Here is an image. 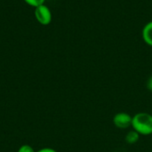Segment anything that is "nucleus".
<instances>
[{"label": "nucleus", "mask_w": 152, "mask_h": 152, "mask_svg": "<svg viewBox=\"0 0 152 152\" xmlns=\"http://www.w3.org/2000/svg\"><path fill=\"white\" fill-rule=\"evenodd\" d=\"M140 135H152V115L147 112H139L133 116L132 126Z\"/></svg>", "instance_id": "f257e3e1"}, {"label": "nucleus", "mask_w": 152, "mask_h": 152, "mask_svg": "<svg viewBox=\"0 0 152 152\" xmlns=\"http://www.w3.org/2000/svg\"><path fill=\"white\" fill-rule=\"evenodd\" d=\"M35 17L37 20L42 25H48L52 20L51 11L45 4L35 7Z\"/></svg>", "instance_id": "f03ea898"}, {"label": "nucleus", "mask_w": 152, "mask_h": 152, "mask_svg": "<svg viewBox=\"0 0 152 152\" xmlns=\"http://www.w3.org/2000/svg\"><path fill=\"white\" fill-rule=\"evenodd\" d=\"M133 116L126 112H118L113 117V124L118 129H127L132 126Z\"/></svg>", "instance_id": "7ed1b4c3"}, {"label": "nucleus", "mask_w": 152, "mask_h": 152, "mask_svg": "<svg viewBox=\"0 0 152 152\" xmlns=\"http://www.w3.org/2000/svg\"><path fill=\"white\" fill-rule=\"evenodd\" d=\"M143 41L150 46H152V20L148 22L142 28V32Z\"/></svg>", "instance_id": "20e7f679"}, {"label": "nucleus", "mask_w": 152, "mask_h": 152, "mask_svg": "<svg viewBox=\"0 0 152 152\" xmlns=\"http://www.w3.org/2000/svg\"><path fill=\"white\" fill-rule=\"evenodd\" d=\"M139 139H140V134L134 129L127 132V134H126V137H125L126 142L129 145L135 144L139 141Z\"/></svg>", "instance_id": "39448f33"}, {"label": "nucleus", "mask_w": 152, "mask_h": 152, "mask_svg": "<svg viewBox=\"0 0 152 152\" xmlns=\"http://www.w3.org/2000/svg\"><path fill=\"white\" fill-rule=\"evenodd\" d=\"M28 4L31 5V6H34V7H37L38 5H41V4H44V2L45 0H24Z\"/></svg>", "instance_id": "423d86ee"}, {"label": "nucleus", "mask_w": 152, "mask_h": 152, "mask_svg": "<svg viewBox=\"0 0 152 152\" xmlns=\"http://www.w3.org/2000/svg\"><path fill=\"white\" fill-rule=\"evenodd\" d=\"M18 152H35L33 148L29 145H22L20 149Z\"/></svg>", "instance_id": "0eeeda50"}, {"label": "nucleus", "mask_w": 152, "mask_h": 152, "mask_svg": "<svg viewBox=\"0 0 152 152\" xmlns=\"http://www.w3.org/2000/svg\"><path fill=\"white\" fill-rule=\"evenodd\" d=\"M146 87H147V89H148L149 91L152 92V76H151V77L148 78V80H147V82H146Z\"/></svg>", "instance_id": "6e6552de"}, {"label": "nucleus", "mask_w": 152, "mask_h": 152, "mask_svg": "<svg viewBox=\"0 0 152 152\" xmlns=\"http://www.w3.org/2000/svg\"><path fill=\"white\" fill-rule=\"evenodd\" d=\"M37 152H57L55 150L51 149V148H44L42 150H39Z\"/></svg>", "instance_id": "1a4fd4ad"}, {"label": "nucleus", "mask_w": 152, "mask_h": 152, "mask_svg": "<svg viewBox=\"0 0 152 152\" xmlns=\"http://www.w3.org/2000/svg\"><path fill=\"white\" fill-rule=\"evenodd\" d=\"M151 115H152V111H151Z\"/></svg>", "instance_id": "9d476101"}, {"label": "nucleus", "mask_w": 152, "mask_h": 152, "mask_svg": "<svg viewBox=\"0 0 152 152\" xmlns=\"http://www.w3.org/2000/svg\"><path fill=\"white\" fill-rule=\"evenodd\" d=\"M151 136H152V135H151Z\"/></svg>", "instance_id": "9b49d317"}]
</instances>
